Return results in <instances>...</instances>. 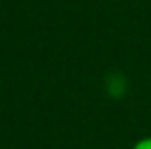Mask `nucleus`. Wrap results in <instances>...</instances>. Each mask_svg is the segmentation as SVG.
I'll return each instance as SVG.
<instances>
[{"mask_svg": "<svg viewBox=\"0 0 151 149\" xmlns=\"http://www.w3.org/2000/svg\"><path fill=\"white\" fill-rule=\"evenodd\" d=\"M132 149H151V136H145V138L138 140L132 145Z\"/></svg>", "mask_w": 151, "mask_h": 149, "instance_id": "obj_1", "label": "nucleus"}]
</instances>
